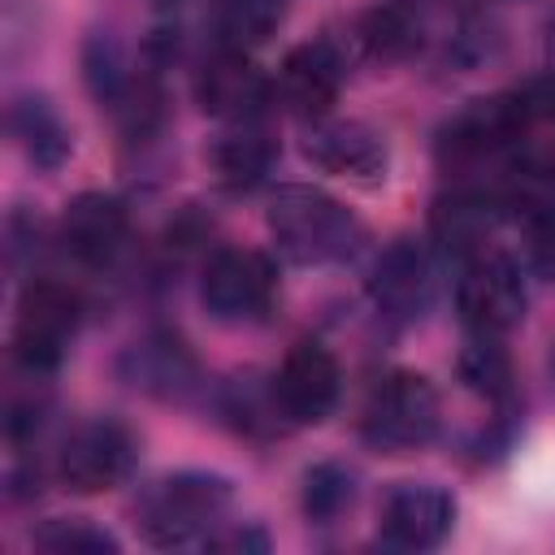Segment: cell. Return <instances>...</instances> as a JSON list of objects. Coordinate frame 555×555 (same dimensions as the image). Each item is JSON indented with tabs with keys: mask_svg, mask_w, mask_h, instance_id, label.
<instances>
[{
	"mask_svg": "<svg viewBox=\"0 0 555 555\" xmlns=\"http://www.w3.org/2000/svg\"><path fill=\"white\" fill-rule=\"evenodd\" d=\"M269 234L295 264H334L364 243L356 212L317 186H282L269 204Z\"/></svg>",
	"mask_w": 555,
	"mask_h": 555,
	"instance_id": "6da1fadb",
	"label": "cell"
},
{
	"mask_svg": "<svg viewBox=\"0 0 555 555\" xmlns=\"http://www.w3.org/2000/svg\"><path fill=\"white\" fill-rule=\"evenodd\" d=\"M230 512V481L217 473H173L156 481L139 503V529L152 546L208 542Z\"/></svg>",
	"mask_w": 555,
	"mask_h": 555,
	"instance_id": "7a4b0ae2",
	"label": "cell"
},
{
	"mask_svg": "<svg viewBox=\"0 0 555 555\" xmlns=\"http://www.w3.org/2000/svg\"><path fill=\"white\" fill-rule=\"evenodd\" d=\"M438 421H442V408H438V390L429 377L412 373V369H395L386 373L369 403H364V438L377 447V451H390V455H403V451H416L425 447L434 434H438Z\"/></svg>",
	"mask_w": 555,
	"mask_h": 555,
	"instance_id": "3957f363",
	"label": "cell"
},
{
	"mask_svg": "<svg viewBox=\"0 0 555 555\" xmlns=\"http://www.w3.org/2000/svg\"><path fill=\"white\" fill-rule=\"evenodd\" d=\"M520 143V91L516 95H494L468 104L460 117H451L438 134V165L455 178L481 173L490 165L512 160Z\"/></svg>",
	"mask_w": 555,
	"mask_h": 555,
	"instance_id": "277c9868",
	"label": "cell"
},
{
	"mask_svg": "<svg viewBox=\"0 0 555 555\" xmlns=\"http://www.w3.org/2000/svg\"><path fill=\"white\" fill-rule=\"evenodd\" d=\"M82 299L61 278H30L17 295V325H13V351L30 373H48L61 364L69 338L78 334Z\"/></svg>",
	"mask_w": 555,
	"mask_h": 555,
	"instance_id": "5b68a950",
	"label": "cell"
},
{
	"mask_svg": "<svg viewBox=\"0 0 555 555\" xmlns=\"http://www.w3.org/2000/svg\"><path fill=\"white\" fill-rule=\"evenodd\" d=\"M455 308H460V321L481 338H499V334L516 330L525 317L520 269L499 251L468 256L460 282H455Z\"/></svg>",
	"mask_w": 555,
	"mask_h": 555,
	"instance_id": "8992f818",
	"label": "cell"
},
{
	"mask_svg": "<svg viewBox=\"0 0 555 555\" xmlns=\"http://www.w3.org/2000/svg\"><path fill=\"white\" fill-rule=\"evenodd\" d=\"M130 468H134V438L121 421H108V416H95L69 429L56 455V477L74 494L113 490L130 477Z\"/></svg>",
	"mask_w": 555,
	"mask_h": 555,
	"instance_id": "52a82bcc",
	"label": "cell"
},
{
	"mask_svg": "<svg viewBox=\"0 0 555 555\" xmlns=\"http://www.w3.org/2000/svg\"><path fill=\"white\" fill-rule=\"evenodd\" d=\"M278 295V273L269 256L251 247H221L208 256L199 278V299L217 321H256Z\"/></svg>",
	"mask_w": 555,
	"mask_h": 555,
	"instance_id": "ba28073f",
	"label": "cell"
},
{
	"mask_svg": "<svg viewBox=\"0 0 555 555\" xmlns=\"http://www.w3.org/2000/svg\"><path fill=\"white\" fill-rule=\"evenodd\" d=\"M338 390H343V373H338V360L321 347V343H295L278 373H273V408L295 421V425H317L334 412L338 403Z\"/></svg>",
	"mask_w": 555,
	"mask_h": 555,
	"instance_id": "9c48e42d",
	"label": "cell"
},
{
	"mask_svg": "<svg viewBox=\"0 0 555 555\" xmlns=\"http://www.w3.org/2000/svg\"><path fill=\"white\" fill-rule=\"evenodd\" d=\"M273 95V82L251 65L247 52L238 48H221L212 52L199 74H195V100L204 113L221 117V121H260L264 104Z\"/></svg>",
	"mask_w": 555,
	"mask_h": 555,
	"instance_id": "30bf717a",
	"label": "cell"
},
{
	"mask_svg": "<svg viewBox=\"0 0 555 555\" xmlns=\"http://www.w3.org/2000/svg\"><path fill=\"white\" fill-rule=\"evenodd\" d=\"M455 520V499L434 481H403L386 494L377 512L382 542L399 551H434Z\"/></svg>",
	"mask_w": 555,
	"mask_h": 555,
	"instance_id": "8fae6325",
	"label": "cell"
},
{
	"mask_svg": "<svg viewBox=\"0 0 555 555\" xmlns=\"http://www.w3.org/2000/svg\"><path fill=\"white\" fill-rule=\"evenodd\" d=\"M429 295H434V269H429L425 247L412 243V238H395L377 256V264L369 273V299H373V308L390 325H412L429 308Z\"/></svg>",
	"mask_w": 555,
	"mask_h": 555,
	"instance_id": "7c38bea8",
	"label": "cell"
},
{
	"mask_svg": "<svg viewBox=\"0 0 555 555\" xmlns=\"http://www.w3.org/2000/svg\"><path fill=\"white\" fill-rule=\"evenodd\" d=\"M304 156L338 178L351 182H382L386 178V143L373 126L364 121H334V117H317V126L304 139Z\"/></svg>",
	"mask_w": 555,
	"mask_h": 555,
	"instance_id": "4fadbf2b",
	"label": "cell"
},
{
	"mask_svg": "<svg viewBox=\"0 0 555 555\" xmlns=\"http://www.w3.org/2000/svg\"><path fill=\"white\" fill-rule=\"evenodd\" d=\"M126 234H130V217L121 208V199L104 195V191H82L78 199L65 204L61 212V243L74 260L100 269V264H113L126 247Z\"/></svg>",
	"mask_w": 555,
	"mask_h": 555,
	"instance_id": "5bb4252c",
	"label": "cell"
},
{
	"mask_svg": "<svg viewBox=\"0 0 555 555\" xmlns=\"http://www.w3.org/2000/svg\"><path fill=\"white\" fill-rule=\"evenodd\" d=\"M343 56L334 43L325 39H312V43H299L286 52L282 69H278V91L282 100L304 113V117H325L330 104L338 100L343 91Z\"/></svg>",
	"mask_w": 555,
	"mask_h": 555,
	"instance_id": "9a60e30c",
	"label": "cell"
},
{
	"mask_svg": "<svg viewBox=\"0 0 555 555\" xmlns=\"http://www.w3.org/2000/svg\"><path fill=\"white\" fill-rule=\"evenodd\" d=\"M499 221V195H486L481 186H451L447 195L434 199L429 212V234L438 238L442 251L451 256H477L486 251V238Z\"/></svg>",
	"mask_w": 555,
	"mask_h": 555,
	"instance_id": "2e32d148",
	"label": "cell"
},
{
	"mask_svg": "<svg viewBox=\"0 0 555 555\" xmlns=\"http://www.w3.org/2000/svg\"><path fill=\"white\" fill-rule=\"evenodd\" d=\"M212 173L225 191H251L269 178L273 160H278V143L260 121H234L208 152Z\"/></svg>",
	"mask_w": 555,
	"mask_h": 555,
	"instance_id": "e0dca14e",
	"label": "cell"
},
{
	"mask_svg": "<svg viewBox=\"0 0 555 555\" xmlns=\"http://www.w3.org/2000/svg\"><path fill=\"white\" fill-rule=\"evenodd\" d=\"M126 377L147 395L173 399L195 386V356L178 338H143L126 351Z\"/></svg>",
	"mask_w": 555,
	"mask_h": 555,
	"instance_id": "ac0fdd59",
	"label": "cell"
},
{
	"mask_svg": "<svg viewBox=\"0 0 555 555\" xmlns=\"http://www.w3.org/2000/svg\"><path fill=\"white\" fill-rule=\"evenodd\" d=\"M9 126H13V139L22 143V152L39 169H56L69 156V126L61 121V113L43 95L17 100L13 113H9Z\"/></svg>",
	"mask_w": 555,
	"mask_h": 555,
	"instance_id": "d6986e66",
	"label": "cell"
},
{
	"mask_svg": "<svg viewBox=\"0 0 555 555\" xmlns=\"http://www.w3.org/2000/svg\"><path fill=\"white\" fill-rule=\"evenodd\" d=\"M286 17V0H212V30L221 48H260L269 35H278Z\"/></svg>",
	"mask_w": 555,
	"mask_h": 555,
	"instance_id": "ffe728a7",
	"label": "cell"
},
{
	"mask_svg": "<svg viewBox=\"0 0 555 555\" xmlns=\"http://www.w3.org/2000/svg\"><path fill=\"white\" fill-rule=\"evenodd\" d=\"M356 503V473L347 464H317L304 473V512L317 525L338 520Z\"/></svg>",
	"mask_w": 555,
	"mask_h": 555,
	"instance_id": "44dd1931",
	"label": "cell"
},
{
	"mask_svg": "<svg viewBox=\"0 0 555 555\" xmlns=\"http://www.w3.org/2000/svg\"><path fill=\"white\" fill-rule=\"evenodd\" d=\"M35 546L39 551H56V555H117V538L108 529H100L95 520L82 516H56L48 525L35 529Z\"/></svg>",
	"mask_w": 555,
	"mask_h": 555,
	"instance_id": "7402d4cb",
	"label": "cell"
},
{
	"mask_svg": "<svg viewBox=\"0 0 555 555\" xmlns=\"http://www.w3.org/2000/svg\"><path fill=\"white\" fill-rule=\"evenodd\" d=\"M460 382L468 390L486 395V399H503L512 390V364H507L503 347L494 338H481L477 334V343H468L460 351Z\"/></svg>",
	"mask_w": 555,
	"mask_h": 555,
	"instance_id": "603a6c76",
	"label": "cell"
},
{
	"mask_svg": "<svg viewBox=\"0 0 555 555\" xmlns=\"http://www.w3.org/2000/svg\"><path fill=\"white\" fill-rule=\"evenodd\" d=\"M360 39H364V48H369L373 56H386V61H395V56H408V52L416 48L421 30H416V17H412L408 9H399V4H386V9H373V13L364 17V26H360Z\"/></svg>",
	"mask_w": 555,
	"mask_h": 555,
	"instance_id": "cb8c5ba5",
	"label": "cell"
},
{
	"mask_svg": "<svg viewBox=\"0 0 555 555\" xmlns=\"http://www.w3.org/2000/svg\"><path fill=\"white\" fill-rule=\"evenodd\" d=\"M525 256H529L533 273L555 282V204L525 217Z\"/></svg>",
	"mask_w": 555,
	"mask_h": 555,
	"instance_id": "d4e9b609",
	"label": "cell"
},
{
	"mask_svg": "<svg viewBox=\"0 0 555 555\" xmlns=\"http://www.w3.org/2000/svg\"><path fill=\"white\" fill-rule=\"evenodd\" d=\"M204 546L208 551H269V538L256 525H230V529H217Z\"/></svg>",
	"mask_w": 555,
	"mask_h": 555,
	"instance_id": "484cf974",
	"label": "cell"
},
{
	"mask_svg": "<svg viewBox=\"0 0 555 555\" xmlns=\"http://www.w3.org/2000/svg\"><path fill=\"white\" fill-rule=\"evenodd\" d=\"M551 369H555V356H551Z\"/></svg>",
	"mask_w": 555,
	"mask_h": 555,
	"instance_id": "4316f807",
	"label": "cell"
}]
</instances>
